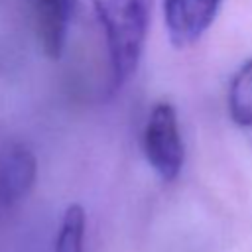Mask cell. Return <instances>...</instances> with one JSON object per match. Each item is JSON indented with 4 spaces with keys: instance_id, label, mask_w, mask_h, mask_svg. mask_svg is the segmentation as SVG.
<instances>
[{
    "instance_id": "1",
    "label": "cell",
    "mask_w": 252,
    "mask_h": 252,
    "mask_svg": "<svg viewBox=\"0 0 252 252\" xmlns=\"http://www.w3.org/2000/svg\"><path fill=\"white\" fill-rule=\"evenodd\" d=\"M104 30L112 83L120 87L136 71L152 14V0H93Z\"/></svg>"
},
{
    "instance_id": "2",
    "label": "cell",
    "mask_w": 252,
    "mask_h": 252,
    "mask_svg": "<svg viewBox=\"0 0 252 252\" xmlns=\"http://www.w3.org/2000/svg\"><path fill=\"white\" fill-rule=\"evenodd\" d=\"M144 154L163 181H173L183 167V140L177 126V112L169 102L154 104L144 128Z\"/></svg>"
},
{
    "instance_id": "4",
    "label": "cell",
    "mask_w": 252,
    "mask_h": 252,
    "mask_svg": "<svg viewBox=\"0 0 252 252\" xmlns=\"http://www.w3.org/2000/svg\"><path fill=\"white\" fill-rule=\"evenodd\" d=\"M37 161L24 144H6L0 148V207L20 203L33 187Z\"/></svg>"
},
{
    "instance_id": "3",
    "label": "cell",
    "mask_w": 252,
    "mask_h": 252,
    "mask_svg": "<svg viewBox=\"0 0 252 252\" xmlns=\"http://www.w3.org/2000/svg\"><path fill=\"white\" fill-rule=\"evenodd\" d=\"M222 0H165V28L175 47L195 43L215 22Z\"/></svg>"
},
{
    "instance_id": "5",
    "label": "cell",
    "mask_w": 252,
    "mask_h": 252,
    "mask_svg": "<svg viewBox=\"0 0 252 252\" xmlns=\"http://www.w3.org/2000/svg\"><path fill=\"white\" fill-rule=\"evenodd\" d=\"M75 4L77 0H33L37 39L49 59H59L65 49Z\"/></svg>"
},
{
    "instance_id": "6",
    "label": "cell",
    "mask_w": 252,
    "mask_h": 252,
    "mask_svg": "<svg viewBox=\"0 0 252 252\" xmlns=\"http://www.w3.org/2000/svg\"><path fill=\"white\" fill-rule=\"evenodd\" d=\"M228 112L234 124L252 126V59L240 65L228 87Z\"/></svg>"
},
{
    "instance_id": "7",
    "label": "cell",
    "mask_w": 252,
    "mask_h": 252,
    "mask_svg": "<svg viewBox=\"0 0 252 252\" xmlns=\"http://www.w3.org/2000/svg\"><path fill=\"white\" fill-rule=\"evenodd\" d=\"M83 238H85V211L81 205L73 203L67 207L59 236L55 242V252H83Z\"/></svg>"
}]
</instances>
